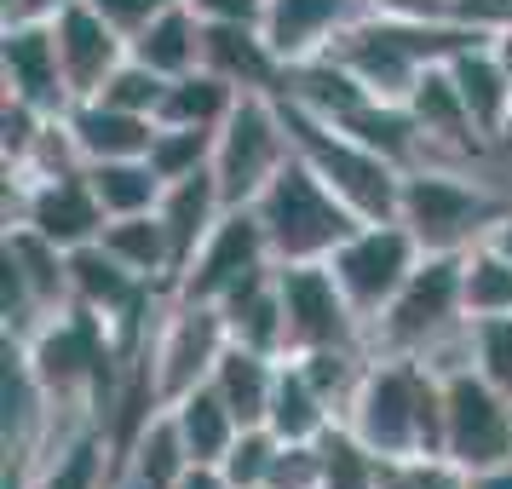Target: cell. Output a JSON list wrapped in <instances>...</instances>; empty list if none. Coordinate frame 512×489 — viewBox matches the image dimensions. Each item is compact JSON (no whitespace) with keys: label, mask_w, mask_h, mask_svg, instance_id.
Segmentation results:
<instances>
[{"label":"cell","mask_w":512,"mask_h":489,"mask_svg":"<svg viewBox=\"0 0 512 489\" xmlns=\"http://www.w3.org/2000/svg\"><path fill=\"white\" fill-rule=\"evenodd\" d=\"M420 259H426V248L409 236V225H397V219H369V225H357V231L334 248L328 271L346 288V300L357 305V317L374 323V317L403 294V282L420 271Z\"/></svg>","instance_id":"9c48e42d"},{"label":"cell","mask_w":512,"mask_h":489,"mask_svg":"<svg viewBox=\"0 0 512 489\" xmlns=\"http://www.w3.org/2000/svg\"><path fill=\"white\" fill-rule=\"evenodd\" d=\"M179 489H236V484L225 478V472H219V466H190Z\"/></svg>","instance_id":"f6af8a7d"},{"label":"cell","mask_w":512,"mask_h":489,"mask_svg":"<svg viewBox=\"0 0 512 489\" xmlns=\"http://www.w3.org/2000/svg\"><path fill=\"white\" fill-rule=\"evenodd\" d=\"M461 294H466V317L472 323L512 317V259L495 254L489 242H478L472 254H461Z\"/></svg>","instance_id":"1f68e13d"},{"label":"cell","mask_w":512,"mask_h":489,"mask_svg":"<svg viewBox=\"0 0 512 489\" xmlns=\"http://www.w3.org/2000/svg\"><path fill=\"white\" fill-rule=\"evenodd\" d=\"M317 449H323V489H380L386 461L351 432L346 420H334L323 438H317Z\"/></svg>","instance_id":"d6a6232c"},{"label":"cell","mask_w":512,"mask_h":489,"mask_svg":"<svg viewBox=\"0 0 512 489\" xmlns=\"http://www.w3.org/2000/svg\"><path fill=\"white\" fill-rule=\"evenodd\" d=\"M282 116H288V133H294L300 162L311 167L357 219H397V202H403V167L386 162V156L369 150L363 139H351L346 127L305 116L300 104H288V98H282Z\"/></svg>","instance_id":"277c9868"},{"label":"cell","mask_w":512,"mask_h":489,"mask_svg":"<svg viewBox=\"0 0 512 489\" xmlns=\"http://www.w3.org/2000/svg\"><path fill=\"white\" fill-rule=\"evenodd\" d=\"M98 242H104V248L127 265V271H139L144 282H156V288H173V282H179V259H173V236H167L162 213L110 219Z\"/></svg>","instance_id":"d4e9b609"},{"label":"cell","mask_w":512,"mask_h":489,"mask_svg":"<svg viewBox=\"0 0 512 489\" xmlns=\"http://www.w3.org/2000/svg\"><path fill=\"white\" fill-rule=\"evenodd\" d=\"M167 409H173V420H179V432H185L190 461L196 466H219L225 461V449L236 443V432H242V420L225 409V397L213 392V386H196L190 397L167 403Z\"/></svg>","instance_id":"4dcf8cb0"},{"label":"cell","mask_w":512,"mask_h":489,"mask_svg":"<svg viewBox=\"0 0 512 489\" xmlns=\"http://www.w3.org/2000/svg\"><path fill=\"white\" fill-rule=\"evenodd\" d=\"M443 455L466 472L512 461V397L478 369L443 374Z\"/></svg>","instance_id":"30bf717a"},{"label":"cell","mask_w":512,"mask_h":489,"mask_svg":"<svg viewBox=\"0 0 512 489\" xmlns=\"http://www.w3.org/2000/svg\"><path fill=\"white\" fill-rule=\"evenodd\" d=\"M265 489H323V449L317 443H282Z\"/></svg>","instance_id":"ab89813d"},{"label":"cell","mask_w":512,"mask_h":489,"mask_svg":"<svg viewBox=\"0 0 512 489\" xmlns=\"http://www.w3.org/2000/svg\"><path fill=\"white\" fill-rule=\"evenodd\" d=\"M277 374H282V357L254 351V346H236L231 340L208 386L225 397V409H231L242 426H265V415H271V392H277Z\"/></svg>","instance_id":"603a6c76"},{"label":"cell","mask_w":512,"mask_h":489,"mask_svg":"<svg viewBox=\"0 0 512 489\" xmlns=\"http://www.w3.org/2000/svg\"><path fill=\"white\" fill-rule=\"evenodd\" d=\"M495 150H507V156H512V116H507V127H501V139H495Z\"/></svg>","instance_id":"f907efd6"},{"label":"cell","mask_w":512,"mask_h":489,"mask_svg":"<svg viewBox=\"0 0 512 489\" xmlns=\"http://www.w3.org/2000/svg\"><path fill=\"white\" fill-rule=\"evenodd\" d=\"M162 225L173 236V259H179V277H185V265L196 259V248L213 236V225L225 219V196L213 185V173H196V179H179V185H167L162 196ZM179 288V282H173Z\"/></svg>","instance_id":"cb8c5ba5"},{"label":"cell","mask_w":512,"mask_h":489,"mask_svg":"<svg viewBox=\"0 0 512 489\" xmlns=\"http://www.w3.org/2000/svg\"><path fill=\"white\" fill-rule=\"evenodd\" d=\"M70 133L81 162H127V156H150L156 144V116H133V110H116L104 98H75L70 104Z\"/></svg>","instance_id":"ffe728a7"},{"label":"cell","mask_w":512,"mask_h":489,"mask_svg":"<svg viewBox=\"0 0 512 489\" xmlns=\"http://www.w3.org/2000/svg\"><path fill=\"white\" fill-rule=\"evenodd\" d=\"M0 288H6V334L29 340L47 317L70 311V248H58L35 225H6Z\"/></svg>","instance_id":"ba28073f"},{"label":"cell","mask_w":512,"mask_h":489,"mask_svg":"<svg viewBox=\"0 0 512 489\" xmlns=\"http://www.w3.org/2000/svg\"><path fill=\"white\" fill-rule=\"evenodd\" d=\"M190 12L202 24H259L265 18V0H190Z\"/></svg>","instance_id":"ee69618b"},{"label":"cell","mask_w":512,"mask_h":489,"mask_svg":"<svg viewBox=\"0 0 512 489\" xmlns=\"http://www.w3.org/2000/svg\"><path fill=\"white\" fill-rule=\"evenodd\" d=\"M52 41H58V64H64V81H70L75 98H93L110 75L127 64V35H121L93 0H70L47 18Z\"/></svg>","instance_id":"9a60e30c"},{"label":"cell","mask_w":512,"mask_h":489,"mask_svg":"<svg viewBox=\"0 0 512 489\" xmlns=\"http://www.w3.org/2000/svg\"><path fill=\"white\" fill-rule=\"evenodd\" d=\"M449 75H455V87H461V98H466V110H472V121H478L484 144H495L501 127H507V116H512V75L501 70L489 35L466 41V47L449 58Z\"/></svg>","instance_id":"44dd1931"},{"label":"cell","mask_w":512,"mask_h":489,"mask_svg":"<svg viewBox=\"0 0 512 489\" xmlns=\"http://www.w3.org/2000/svg\"><path fill=\"white\" fill-rule=\"evenodd\" d=\"M489 47H495V58H501V70L512 75V29H501V35H489Z\"/></svg>","instance_id":"681fc988"},{"label":"cell","mask_w":512,"mask_h":489,"mask_svg":"<svg viewBox=\"0 0 512 489\" xmlns=\"http://www.w3.org/2000/svg\"><path fill=\"white\" fill-rule=\"evenodd\" d=\"M18 190V213H12V225H35L41 236H52L58 248H87L104 236L110 225V213L104 202L93 196L87 185V167L81 173H58V179H35V185H12Z\"/></svg>","instance_id":"5bb4252c"},{"label":"cell","mask_w":512,"mask_h":489,"mask_svg":"<svg viewBox=\"0 0 512 489\" xmlns=\"http://www.w3.org/2000/svg\"><path fill=\"white\" fill-rule=\"evenodd\" d=\"M294 162V133L282 116L277 93H242L225 127L213 133V185L225 196V208H254L265 185Z\"/></svg>","instance_id":"5b68a950"},{"label":"cell","mask_w":512,"mask_h":489,"mask_svg":"<svg viewBox=\"0 0 512 489\" xmlns=\"http://www.w3.org/2000/svg\"><path fill=\"white\" fill-rule=\"evenodd\" d=\"M202 70L231 81L236 93H282L288 64L265 41L259 24H208L202 29Z\"/></svg>","instance_id":"ac0fdd59"},{"label":"cell","mask_w":512,"mask_h":489,"mask_svg":"<svg viewBox=\"0 0 512 489\" xmlns=\"http://www.w3.org/2000/svg\"><path fill=\"white\" fill-rule=\"evenodd\" d=\"M58 6H70V0H6V18H52Z\"/></svg>","instance_id":"bcb514c9"},{"label":"cell","mask_w":512,"mask_h":489,"mask_svg":"<svg viewBox=\"0 0 512 489\" xmlns=\"http://www.w3.org/2000/svg\"><path fill=\"white\" fill-rule=\"evenodd\" d=\"M346 426L380 461L443 455V374L420 357H374L346 409Z\"/></svg>","instance_id":"6da1fadb"},{"label":"cell","mask_w":512,"mask_h":489,"mask_svg":"<svg viewBox=\"0 0 512 489\" xmlns=\"http://www.w3.org/2000/svg\"><path fill=\"white\" fill-rule=\"evenodd\" d=\"M93 98L104 104H116V110H133V116H162V98H167V75H156L150 64H139L133 52H127V64H121Z\"/></svg>","instance_id":"d590c367"},{"label":"cell","mask_w":512,"mask_h":489,"mask_svg":"<svg viewBox=\"0 0 512 489\" xmlns=\"http://www.w3.org/2000/svg\"><path fill=\"white\" fill-rule=\"evenodd\" d=\"M380 489H472V472L449 455H415V461H386Z\"/></svg>","instance_id":"8d00e7d4"},{"label":"cell","mask_w":512,"mask_h":489,"mask_svg":"<svg viewBox=\"0 0 512 489\" xmlns=\"http://www.w3.org/2000/svg\"><path fill=\"white\" fill-rule=\"evenodd\" d=\"M225 311V328H231L236 346H254V351H271V357H288V317H282V288H277V271L271 277L248 282L242 294L219 305Z\"/></svg>","instance_id":"484cf974"},{"label":"cell","mask_w":512,"mask_h":489,"mask_svg":"<svg viewBox=\"0 0 512 489\" xmlns=\"http://www.w3.org/2000/svg\"><path fill=\"white\" fill-rule=\"evenodd\" d=\"M466 41H478V29L466 24H403L386 12H363L357 24L328 47V58H340L374 98L403 104L415 93V81L432 64H449Z\"/></svg>","instance_id":"7a4b0ae2"},{"label":"cell","mask_w":512,"mask_h":489,"mask_svg":"<svg viewBox=\"0 0 512 489\" xmlns=\"http://www.w3.org/2000/svg\"><path fill=\"white\" fill-rule=\"evenodd\" d=\"M47 110H35L24 98H6V110H0V144H6V167H18L35 150V139L47 133Z\"/></svg>","instance_id":"f35d334b"},{"label":"cell","mask_w":512,"mask_h":489,"mask_svg":"<svg viewBox=\"0 0 512 489\" xmlns=\"http://www.w3.org/2000/svg\"><path fill=\"white\" fill-rule=\"evenodd\" d=\"M277 449H282V438L271 432V426H242L236 443L225 449L219 472H225L236 489H265L271 484V466H277Z\"/></svg>","instance_id":"e575fe53"},{"label":"cell","mask_w":512,"mask_h":489,"mask_svg":"<svg viewBox=\"0 0 512 489\" xmlns=\"http://www.w3.org/2000/svg\"><path fill=\"white\" fill-rule=\"evenodd\" d=\"M236 87L219 81L213 70H190L179 81H167V98H162V127H202V133H219L225 116L236 110Z\"/></svg>","instance_id":"f546056e"},{"label":"cell","mask_w":512,"mask_h":489,"mask_svg":"<svg viewBox=\"0 0 512 489\" xmlns=\"http://www.w3.org/2000/svg\"><path fill=\"white\" fill-rule=\"evenodd\" d=\"M455 24L478 29V35H501V29H512V0H455Z\"/></svg>","instance_id":"b9f144b4"},{"label":"cell","mask_w":512,"mask_h":489,"mask_svg":"<svg viewBox=\"0 0 512 489\" xmlns=\"http://www.w3.org/2000/svg\"><path fill=\"white\" fill-rule=\"evenodd\" d=\"M489 248H495V254H507L512 259V208L501 213V219H495V225H489V236H484Z\"/></svg>","instance_id":"7dc6e473"},{"label":"cell","mask_w":512,"mask_h":489,"mask_svg":"<svg viewBox=\"0 0 512 489\" xmlns=\"http://www.w3.org/2000/svg\"><path fill=\"white\" fill-rule=\"evenodd\" d=\"M0 75H6V98H24L47 116H70L75 93L64 81L47 18H6V29H0Z\"/></svg>","instance_id":"4fadbf2b"},{"label":"cell","mask_w":512,"mask_h":489,"mask_svg":"<svg viewBox=\"0 0 512 489\" xmlns=\"http://www.w3.org/2000/svg\"><path fill=\"white\" fill-rule=\"evenodd\" d=\"M231 346V328H225V311L208 300H185V294H167L162 317H156V334L144 346V380L156 403H179L196 386H208L219 357Z\"/></svg>","instance_id":"52a82bcc"},{"label":"cell","mask_w":512,"mask_h":489,"mask_svg":"<svg viewBox=\"0 0 512 489\" xmlns=\"http://www.w3.org/2000/svg\"><path fill=\"white\" fill-rule=\"evenodd\" d=\"M409 104V116H415L420 127V144H426V162L432 156H472V150H489L484 133H478V121H472V110H466L461 87H455V75H449V64H432V70L415 81V93L403 98Z\"/></svg>","instance_id":"e0dca14e"},{"label":"cell","mask_w":512,"mask_h":489,"mask_svg":"<svg viewBox=\"0 0 512 489\" xmlns=\"http://www.w3.org/2000/svg\"><path fill=\"white\" fill-rule=\"evenodd\" d=\"M190 443L179 432L173 409H156L116 455V489H179L190 472Z\"/></svg>","instance_id":"d6986e66"},{"label":"cell","mask_w":512,"mask_h":489,"mask_svg":"<svg viewBox=\"0 0 512 489\" xmlns=\"http://www.w3.org/2000/svg\"><path fill=\"white\" fill-rule=\"evenodd\" d=\"M150 167L162 173L167 185H179V179H196V173H208V167H213V133H202V127H162V121H156Z\"/></svg>","instance_id":"836d02e7"},{"label":"cell","mask_w":512,"mask_h":489,"mask_svg":"<svg viewBox=\"0 0 512 489\" xmlns=\"http://www.w3.org/2000/svg\"><path fill=\"white\" fill-rule=\"evenodd\" d=\"M282 317H288V357L323 346H363L369 351V323L357 317L346 288L334 282L328 265H277Z\"/></svg>","instance_id":"7c38bea8"},{"label":"cell","mask_w":512,"mask_h":489,"mask_svg":"<svg viewBox=\"0 0 512 489\" xmlns=\"http://www.w3.org/2000/svg\"><path fill=\"white\" fill-rule=\"evenodd\" d=\"M334 420L340 415L328 409L323 392L300 374V363L282 357V374H277V392H271V415H265V426H271L282 443H317Z\"/></svg>","instance_id":"4316f807"},{"label":"cell","mask_w":512,"mask_h":489,"mask_svg":"<svg viewBox=\"0 0 512 489\" xmlns=\"http://www.w3.org/2000/svg\"><path fill=\"white\" fill-rule=\"evenodd\" d=\"M116 484V455H110V432H81L64 443L58 455L29 466L24 489H110Z\"/></svg>","instance_id":"83f0119b"},{"label":"cell","mask_w":512,"mask_h":489,"mask_svg":"<svg viewBox=\"0 0 512 489\" xmlns=\"http://www.w3.org/2000/svg\"><path fill=\"white\" fill-rule=\"evenodd\" d=\"M501 213L507 208L484 185L461 179V173H443L432 162L403 173L397 225H409V236H415L426 254H472Z\"/></svg>","instance_id":"8992f818"},{"label":"cell","mask_w":512,"mask_h":489,"mask_svg":"<svg viewBox=\"0 0 512 489\" xmlns=\"http://www.w3.org/2000/svg\"><path fill=\"white\" fill-rule=\"evenodd\" d=\"M87 185L104 202L110 219H133V213H156L167 196V179L150 167V156H127V162H93Z\"/></svg>","instance_id":"f1b7e54d"},{"label":"cell","mask_w":512,"mask_h":489,"mask_svg":"<svg viewBox=\"0 0 512 489\" xmlns=\"http://www.w3.org/2000/svg\"><path fill=\"white\" fill-rule=\"evenodd\" d=\"M472 369L512 397V317L472 323Z\"/></svg>","instance_id":"74e56055"},{"label":"cell","mask_w":512,"mask_h":489,"mask_svg":"<svg viewBox=\"0 0 512 489\" xmlns=\"http://www.w3.org/2000/svg\"><path fill=\"white\" fill-rule=\"evenodd\" d=\"M93 6L121 29V35H127V41H133V35H139V29L150 24V18H156V12H167L173 0H93Z\"/></svg>","instance_id":"7bdbcfd3"},{"label":"cell","mask_w":512,"mask_h":489,"mask_svg":"<svg viewBox=\"0 0 512 489\" xmlns=\"http://www.w3.org/2000/svg\"><path fill=\"white\" fill-rule=\"evenodd\" d=\"M271 271H277V254H271V236L259 225V213L254 208H225V219H219L213 236L196 248V259L185 265V277H179L173 294L225 305L231 294H242L248 282L271 277Z\"/></svg>","instance_id":"8fae6325"},{"label":"cell","mask_w":512,"mask_h":489,"mask_svg":"<svg viewBox=\"0 0 512 489\" xmlns=\"http://www.w3.org/2000/svg\"><path fill=\"white\" fill-rule=\"evenodd\" d=\"M472 489H512V461L489 466V472H472Z\"/></svg>","instance_id":"c3c4849f"},{"label":"cell","mask_w":512,"mask_h":489,"mask_svg":"<svg viewBox=\"0 0 512 489\" xmlns=\"http://www.w3.org/2000/svg\"><path fill=\"white\" fill-rule=\"evenodd\" d=\"M363 12H369V0H265L259 29H265V41L277 47L282 64L294 70V64L323 58Z\"/></svg>","instance_id":"2e32d148"},{"label":"cell","mask_w":512,"mask_h":489,"mask_svg":"<svg viewBox=\"0 0 512 489\" xmlns=\"http://www.w3.org/2000/svg\"><path fill=\"white\" fill-rule=\"evenodd\" d=\"M369 12H386L403 24H455V0H369Z\"/></svg>","instance_id":"60d3db41"},{"label":"cell","mask_w":512,"mask_h":489,"mask_svg":"<svg viewBox=\"0 0 512 489\" xmlns=\"http://www.w3.org/2000/svg\"><path fill=\"white\" fill-rule=\"evenodd\" d=\"M254 213H259V225H265V236H271L277 265H328L334 248H340L357 225H369V219H357V213L300 162V150H294V162L265 185Z\"/></svg>","instance_id":"3957f363"},{"label":"cell","mask_w":512,"mask_h":489,"mask_svg":"<svg viewBox=\"0 0 512 489\" xmlns=\"http://www.w3.org/2000/svg\"><path fill=\"white\" fill-rule=\"evenodd\" d=\"M202 29L208 24L190 12V0H173L167 12H156V18L127 41V52H133L139 64H150L156 75L179 81V75L202 70Z\"/></svg>","instance_id":"7402d4cb"}]
</instances>
